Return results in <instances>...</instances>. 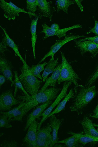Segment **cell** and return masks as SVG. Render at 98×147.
Instances as JSON below:
<instances>
[{"instance_id":"cell-17","label":"cell","mask_w":98,"mask_h":147,"mask_svg":"<svg viewBox=\"0 0 98 147\" xmlns=\"http://www.w3.org/2000/svg\"><path fill=\"white\" fill-rule=\"evenodd\" d=\"M62 66V64L61 63L56 67L51 76L47 79L45 83L43 86L39 90V93L44 91L49 86H56V83L60 76Z\"/></svg>"},{"instance_id":"cell-37","label":"cell","mask_w":98,"mask_h":147,"mask_svg":"<svg viewBox=\"0 0 98 147\" xmlns=\"http://www.w3.org/2000/svg\"><path fill=\"white\" fill-rule=\"evenodd\" d=\"M85 40H90L98 44V36L90 37H87L79 40L80 41H83Z\"/></svg>"},{"instance_id":"cell-30","label":"cell","mask_w":98,"mask_h":147,"mask_svg":"<svg viewBox=\"0 0 98 147\" xmlns=\"http://www.w3.org/2000/svg\"><path fill=\"white\" fill-rule=\"evenodd\" d=\"M36 147H53V141L50 140L37 138L36 142Z\"/></svg>"},{"instance_id":"cell-32","label":"cell","mask_w":98,"mask_h":147,"mask_svg":"<svg viewBox=\"0 0 98 147\" xmlns=\"http://www.w3.org/2000/svg\"><path fill=\"white\" fill-rule=\"evenodd\" d=\"M10 121H11L9 119L7 116L3 114L1 115L0 119V127L7 128L11 127L12 125L9 123Z\"/></svg>"},{"instance_id":"cell-1","label":"cell","mask_w":98,"mask_h":147,"mask_svg":"<svg viewBox=\"0 0 98 147\" xmlns=\"http://www.w3.org/2000/svg\"><path fill=\"white\" fill-rule=\"evenodd\" d=\"M61 89L55 87L47 88L44 91L38 93L33 96L27 97L25 96H19L18 99L26 102V104L20 109L26 115L30 109L41 104L52 101L56 99Z\"/></svg>"},{"instance_id":"cell-33","label":"cell","mask_w":98,"mask_h":147,"mask_svg":"<svg viewBox=\"0 0 98 147\" xmlns=\"http://www.w3.org/2000/svg\"><path fill=\"white\" fill-rule=\"evenodd\" d=\"M24 115L23 111L20 109L19 111L12 115L9 119L11 121H21Z\"/></svg>"},{"instance_id":"cell-9","label":"cell","mask_w":98,"mask_h":147,"mask_svg":"<svg viewBox=\"0 0 98 147\" xmlns=\"http://www.w3.org/2000/svg\"><path fill=\"white\" fill-rule=\"evenodd\" d=\"M75 47L80 51L82 56L87 52L92 55L91 57L94 58L98 53V44L89 40L80 41L74 40Z\"/></svg>"},{"instance_id":"cell-36","label":"cell","mask_w":98,"mask_h":147,"mask_svg":"<svg viewBox=\"0 0 98 147\" xmlns=\"http://www.w3.org/2000/svg\"><path fill=\"white\" fill-rule=\"evenodd\" d=\"M95 24L93 28H92L87 34L93 33L96 36H98V21L95 20Z\"/></svg>"},{"instance_id":"cell-39","label":"cell","mask_w":98,"mask_h":147,"mask_svg":"<svg viewBox=\"0 0 98 147\" xmlns=\"http://www.w3.org/2000/svg\"><path fill=\"white\" fill-rule=\"evenodd\" d=\"M94 115L92 116L93 117L98 119V103L93 111Z\"/></svg>"},{"instance_id":"cell-23","label":"cell","mask_w":98,"mask_h":147,"mask_svg":"<svg viewBox=\"0 0 98 147\" xmlns=\"http://www.w3.org/2000/svg\"><path fill=\"white\" fill-rule=\"evenodd\" d=\"M52 129L50 123H48L45 127L41 128L36 132L37 138L52 140Z\"/></svg>"},{"instance_id":"cell-6","label":"cell","mask_w":98,"mask_h":147,"mask_svg":"<svg viewBox=\"0 0 98 147\" xmlns=\"http://www.w3.org/2000/svg\"><path fill=\"white\" fill-rule=\"evenodd\" d=\"M83 35H75L70 33L66 35L65 38L62 40H57L55 43L51 48L50 50L39 61L38 64H41L48 57H51V59H54V56L63 46L67 43L73 40H76L78 38L85 37Z\"/></svg>"},{"instance_id":"cell-8","label":"cell","mask_w":98,"mask_h":147,"mask_svg":"<svg viewBox=\"0 0 98 147\" xmlns=\"http://www.w3.org/2000/svg\"><path fill=\"white\" fill-rule=\"evenodd\" d=\"M42 26L43 30L41 33L45 34V36L42 38L43 40H45L49 37L52 36H57L59 38H60L63 37L65 36L66 32L70 30L76 28H82V26L79 24H76L68 28L57 30L51 29L46 24H43Z\"/></svg>"},{"instance_id":"cell-40","label":"cell","mask_w":98,"mask_h":147,"mask_svg":"<svg viewBox=\"0 0 98 147\" xmlns=\"http://www.w3.org/2000/svg\"><path fill=\"white\" fill-rule=\"evenodd\" d=\"M6 78L5 77L2 75L0 76V87H1L5 83Z\"/></svg>"},{"instance_id":"cell-20","label":"cell","mask_w":98,"mask_h":147,"mask_svg":"<svg viewBox=\"0 0 98 147\" xmlns=\"http://www.w3.org/2000/svg\"><path fill=\"white\" fill-rule=\"evenodd\" d=\"M71 135H74L78 138L79 142L83 146L87 144L98 142V137L87 135L83 133H76L72 131L67 133Z\"/></svg>"},{"instance_id":"cell-35","label":"cell","mask_w":98,"mask_h":147,"mask_svg":"<svg viewBox=\"0 0 98 147\" xmlns=\"http://www.w3.org/2000/svg\"><path fill=\"white\" fill-rule=\"evenodd\" d=\"M7 46L6 45L4 39L3 38L0 44V52L3 55L4 54L5 51L7 50Z\"/></svg>"},{"instance_id":"cell-19","label":"cell","mask_w":98,"mask_h":147,"mask_svg":"<svg viewBox=\"0 0 98 147\" xmlns=\"http://www.w3.org/2000/svg\"><path fill=\"white\" fill-rule=\"evenodd\" d=\"M40 17L39 16H38L36 17L35 19L32 20L30 26V31L32 36L31 41L33 55L35 59H36L35 45L36 40H37V35L36 34V27H37L38 20Z\"/></svg>"},{"instance_id":"cell-38","label":"cell","mask_w":98,"mask_h":147,"mask_svg":"<svg viewBox=\"0 0 98 147\" xmlns=\"http://www.w3.org/2000/svg\"><path fill=\"white\" fill-rule=\"evenodd\" d=\"M75 1L81 11L82 12L83 11H84V7L82 4V0H75Z\"/></svg>"},{"instance_id":"cell-7","label":"cell","mask_w":98,"mask_h":147,"mask_svg":"<svg viewBox=\"0 0 98 147\" xmlns=\"http://www.w3.org/2000/svg\"><path fill=\"white\" fill-rule=\"evenodd\" d=\"M72 83L69 82H65L63 84L62 89L61 90V92L57 97L55 100L52 103L49 107L47 109L40 115V117L42 116V119L39 123L37 130L41 128V127L43 123L47 120V116L52 112L53 109L60 102L61 100L63 98H65L67 95V92L69 87L72 84Z\"/></svg>"},{"instance_id":"cell-18","label":"cell","mask_w":98,"mask_h":147,"mask_svg":"<svg viewBox=\"0 0 98 147\" xmlns=\"http://www.w3.org/2000/svg\"><path fill=\"white\" fill-rule=\"evenodd\" d=\"M0 27L3 30L5 34V36H4L3 38L5 40L6 45H7V47H10L13 49L16 54L20 58L23 64H27L26 60H24L21 56L17 45L15 43L14 41L10 38L7 33V31H6V29L1 26H0Z\"/></svg>"},{"instance_id":"cell-22","label":"cell","mask_w":98,"mask_h":147,"mask_svg":"<svg viewBox=\"0 0 98 147\" xmlns=\"http://www.w3.org/2000/svg\"><path fill=\"white\" fill-rule=\"evenodd\" d=\"M74 96V91H73V89H72L70 90L68 94L65 98L64 99L59 103L55 109L47 116L46 119L49 118L51 115L58 113L63 111L65 108L67 102L69 101L70 99L72 98H73Z\"/></svg>"},{"instance_id":"cell-14","label":"cell","mask_w":98,"mask_h":147,"mask_svg":"<svg viewBox=\"0 0 98 147\" xmlns=\"http://www.w3.org/2000/svg\"><path fill=\"white\" fill-rule=\"evenodd\" d=\"M12 66L10 62L3 57L0 59V71L7 80L11 82V86L14 84V81L13 80V75L12 73Z\"/></svg>"},{"instance_id":"cell-42","label":"cell","mask_w":98,"mask_h":147,"mask_svg":"<svg viewBox=\"0 0 98 147\" xmlns=\"http://www.w3.org/2000/svg\"><path fill=\"white\" fill-rule=\"evenodd\" d=\"M94 125L95 126L97 127H98V125H96V124H94Z\"/></svg>"},{"instance_id":"cell-27","label":"cell","mask_w":98,"mask_h":147,"mask_svg":"<svg viewBox=\"0 0 98 147\" xmlns=\"http://www.w3.org/2000/svg\"><path fill=\"white\" fill-rule=\"evenodd\" d=\"M14 72L15 78L14 81L15 90L14 96L15 97L16 96L18 90L20 89L23 92L24 96L27 97H29L31 96L24 89L22 83L19 79V77L18 76L17 71H14Z\"/></svg>"},{"instance_id":"cell-12","label":"cell","mask_w":98,"mask_h":147,"mask_svg":"<svg viewBox=\"0 0 98 147\" xmlns=\"http://www.w3.org/2000/svg\"><path fill=\"white\" fill-rule=\"evenodd\" d=\"M38 9L40 17L48 18L51 21L52 20L54 12L55 9L52 1L46 0H38Z\"/></svg>"},{"instance_id":"cell-34","label":"cell","mask_w":98,"mask_h":147,"mask_svg":"<svg viewBox=\"0 0 98 147\" xmlns=\"http://www.w3.org/2000/svg\"><path fill=\"white\" fill-rule=\"evenodd\" d=\"M1 145L3 147H17L19 146V144L16 141L10 142L5 141L1 144Z\"/></svg>"},{"instance_id":"cell-3","label":"cell","mask_w":98,"mask_h":147,"mask_svg":"<svg viewBox=\"0 0 98 147\" xmlns=\"http://www.w3.org/2000/svg\"><path fill=\"white\" fill-rule=\"evenodd\" d=\"M29 67L27 64H23L21 69V74L19 78L27 92L33 96L39 93L43 81L30 74Z\"/></svg>"},{"instance_id":"cell-26","label":"cell","mask_w":98,"mask_h":147,"mask_svg":"<svg viewBox=\"0 0 98 147\" xmlns=\"http://www.w3.org/2000/svg\"><path fill=\"white\" fill-rule=\"evenodd\" d=\"M57 12L63 11L66 14H68V10L70 6L76 3L75 1L73 0H57Z\"/></svg>"},{"instance_id":"cell-2","label":"cell","mask_w":98,"mask_h":147,"mask_svg":"<svg viewBox=\"0 0 98 147\" xmlns=\"http://www.w3.org/2000/svg\"><path fill=\"white\" fill-rule=\"evenodd\" d=\"M79 88L73 98V103L70 109L72 112H76L80 114L84 108L98 94V91L95 85L85 87L81 85Z\"/></svg>"},{"instance_id":"cell-5","label":"cell","mask_w":98,"mask_h":147,"mask_svg":"<svg viewBox=\"0 0 98 147\" xmlns=\"http://www.w3.org/2000/svg\"><path fill=\"white\" fill-rule=\"evenodd\" d=\"M0 7L4 12V16L9 20H15L17 16H19L20 13H23L33 16L36 17L38 16L26 11L24 9L18 7L13 3L10 1L7 3L4 0L0 1Z\"/></svg>"},{"instance_id":"cell-31","label":"cell","mask_w":98,"mask_h":147,"mask_svg":"<svg viewBox=\"0 0 98 147\" xmlns=\"http://www.w3.org/2000/svg\"><path fill=\"white\" fill-rule=\"evenodd\" d=\"M26 102L24 101H22L20 103V105L18 107L14 108L7 112H1V114L5 115L7 116L8 119H9L12 115L19 111L20 109L26 105Z\"/></svg>"},{"instance_id":"cell-21","label":"cell","mask_w":98,"mask_h":147,"mask_svg":"<svg viewBox=\"0 0 98 147\" xmlns=\"http://www.w3.org/2000/svg\"><path fill=\"white\" fill-rule=\"evenodd\" d=\"M58 58L56 59L51 58L47 63L42 75L43 82H46L48 76L53 72L58 64Z\"/></svg>"},{"instance_id":"cell-41","label":"cell","mask_w":98,"mask_h":147,"mask_svg":"<svg viewBox=\"0 0 98 147\" xmlns=\"http://www.w3.org/2000/svg\"><path fill=\"white\" fill-rule=\"evenodd\" d=\"M50 28L53 30H57L59 29V27L58 24L56 23L52 24Z\"/></svg>"},{"instance_id":"cell-16","label":"cell","mask_w":98,"mask_h":147,"mask_svg":"<svg viewBox=\"0 0 98 147\" xmlns=\"http://www.w3.org/2000/svg\"><path fill=\"white\" fill-rule=\"evenodd\" d=\"M79 122L82 127L84 134L98 137V131L95 128L93 121L91 119L86 116Z\"/></svg>"},{"instance_id":"cell-11","label":"cell","mask_w":98,"mask_h":147,"mask_svg":"<svg viewBox=\"0 0 98 147\" xmlns=\"http://www.w3.org/2000/svg\"><path fill=\"white\" fill-rule=\"evenodd\" d=\"M38 124L35 120L29 126L26 136L23 140V145L29 147H36V132Z\"/></svg>"},{"instance_id":"cell-28","label":"cell","mask_w":98,"mask_h":147,"mask_svg":"<svg viewBox=\"0 0 98 147\" xmlns=\"http://www.w3.org/2000/svg\"><path fill=\"white\" fill-rule=\"evenodd\" d=\"M98 78V64L93 72L89 78L85 85V87L92 86Z\"/></svg>"},{"instance_id":"cell-29","label":"cell","mask_w":98,"mask_h":147,"mask_svg":"<svg viewBox=\"0 0 98 147\" xmlns=\"http://www.w3.org/2000/svg\"><path fill=\"white\" fill-rule=\"evenodd\" d=\"M27 9L29 13L34 14L38 7V0H27Z\"/></svg>"},{"instance_id":"cell-4","label":"cell","mask_w":98,"mask_h":147,"mask_svg":"<svg viewBox=\"0 0 98 147\" xmlns=\"http://www.w3.org/2000/svg\"><path fill=\"white\" fill-rule=\"evenodd\" d=\"M62 58V66L59 77L57 81L58 84L64 82H71L75 85V93L77 92L81 85L78 84V80H81L77 74L73 70L72 66L66 59L63 52H60Z\"/></svg>"},{"instance_id":"cell-24","label":"cell","mask_w":98,"mask_h":147,"mask_svg":"<svg viewBox=\"0 0 98 147\" xmlns=\"http://www.w3.org/2000/svg\"><path fill=\"white\" fill-rule=\"evenodd\" d=\"M57 143L64 144L66 146L68 147H78L83 146L79 142L78 138L74 135H72V136L70 137L58 141Z\"/></svg>"},{"instance_id":"cell-10","label":"cell","mask_w":98,"mask_h":147,"mask_svg":"<svg viewBox=\"0 0 98 147\" xmlns=\"http://www.w3.org/2000/svg\"><path fill=\"white\" fill-rule=\"evenodd\" d=\"M21 102L15 98L11 90L5 92L0 96L1 111H9L12 106L20 103Z\"/></svg>"},{"instance_id":"cell-13","label":"cell","mask_w":98,"mask_h":147,"mask_svg":"<svg viewBox=\"0 0 98 147\" xmlns=\"http://www.w3.org/2000/svg\"><path fill=\"white\" fill-rule=\"evenodd\" d=\"M52 103V101H49L36 107L33 111L28 116L27 123L24 131H26L32 122L36 119L40 117L41 115L45 111V110Z\"/></svg>"},{"instance_id":"cell-15","label":"cell","mask_w":98,"mask_h":147,"mask_svg":"<svg viewBox=\"0 0 98 147\" xmlns=\"http://www.w3.org/2000/svg\"><path fill=\"white\" fill-rule=\"evenodd\" d=\"M50 118V124L52 129L53 147L58 142V133L60 126L64 121V119H58L54 115H51Z\"/></svg>"},{"instance_id":"cell-25","label":"cell","mask_w":98,"mask_h":147,"mask_svg":"<svg viewBox=\"0 0 98 147\" xmlns=\"http://www.w3.org/2000/svg\"><path fill=\"white\" fill-rule=\"evenodd\" d=\"M46 62L42 64H38L36 65H33L31 67H28L29 73L33 76L40 79L43 80V78L41 75V72L44 70V67L47 64Z\"/></svg>"}]
</instances>
